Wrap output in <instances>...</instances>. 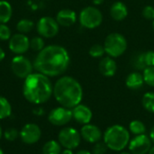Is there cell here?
Wrapping results in <instances>:
<instances>
[{
	"instance_id": "60d3db41",
	"label": "cell",
	"mask_w": 154,
	"mask_h": 154,
	"mask_svg": "<svg viewBox=\"0 0 154 154\" xmlns=\"http://www.w3.org/2000/svg\"><path fill=\"white\" fill-rule=\"evenodd\" d=\"M148 154H154V146H152V148H151V150L149 151Z\"/></svg>"
},
{
	"instance_id": "e575fe53",
	"label": "cell",
	"mask_w": 154,
	"mask_h": 154,
	"mask_svg": "<svg viewBox=\"0 0 154 154\" xmlns=\"http://www.w3.org/2000/svg\"><path fill=\"white\" fill-rule=\"evenodd\" d=\"M33 114L36 115V116H42V115L44 114V112H43V109H42V108L38 107V108H35V109L33 110Z\"/></svg>"
},
{
	"instance_id": "836d02e7",
	"label": "cell",
	"mask_w": 154,
	"mask_h": 154,
	"mask_svg": "<svg viewBox=\"0 0 154 154\" xmlns=\"http://www.w3.org/2000/svg\"><path fill=\"white\" fill-rule=\"evenodd\" d=\"M143 16L147 20H154V7L152 5H145L143 9Z\"/></svg>"
},
{
	"instance_id": "ab89813d",
	"label": "cell",
	"mask_w": 154,
	"mask_h": 154,
	"mask_svg": "<svg viewBox=\"0 0 154 154\" xmlns=\"http://www.w3.org/2000/svg\"><path fill=\"white\" fill-rule=\"evenodd\" d=\"M76 154H92L90 152H88V151H87V150H80V151H79Z\"/></svg>"
},
{
	"instance_id": "f546056e",
	"label": "cell",
	"mask_w": 154,
	"mask_h": 154,
	"mask_svg": "<svg viewBox=\"0 0 154 154\" xmlns=\"http://www.w3.org/2000/svg\"><path fill=\"white\" fill-rule=\"evenodd\" d=\"M12 36L10 28L6 25V23H0V40L6 41L9 40Z\"/></svg>"
},
{
	"instance_id": "ba28073f",
	"label": "cell",
	"mask_w": 154,
	"mask_h": 154,
	"mask_svg": "<svg viewBox=\"0 0 154 154\" xmlns=\"http://www.w3.org/2000/svg\"><path fill=\"white\" fill-rule=\"evenodd\" d=\"M33 69V63L23 55H16L11 60V69L17 78L24 79L32 73Z\"/></svg>"
},
{
	"instance_id": "484cf974",
	"label": "cell",
	"mask_w": 154,
	"mask_h": 154,
	"mask_svg": "<svg viewBox=\"0 0 154 154\" xmlns=\"http://www.w3.org/2000/svg\"><path fill=\"white\" fill-rule=\"evenodd\" d=\"M44 47V40L42 36H36L30 40V49H32L33 51L39 52Z\"/></svg>"
},
{
	"instance_id": "74e56055",
	"label": "cell",
	"mask_w": 154,
	"mask_h": 154,
	"mask_svg": "<svg viewBox=\"0 0 154 154\" xmlns=\"http://www.w3.org/2000/svg\"><path fill=\"white\" fill-rule=\"evenodd\" d=\"M92 2L95 5H100L105 2V0H92Z\"/></svg>"
},
{
	"instance_id": "ac0fdd59",
	"label": "cell",
	"mask_w": 154,
	"mask_h": 154,
	"mask_svg": "<svg viewBox=\"0 0 154 154\" xmlns=\"http://www.w3.org/2000/svg\"><path fill=\"white\" fill-rule=\"evenodd\" d=\"M128 15V9L125 3L121 1L115 2L110 7V16L116 22L125 20Z\"/></svg>"
},
{
	"instance_id": "7bdbcfd3",
	"label": "cell",
	"mask_w": 154,
	"mask_h": 154,
	"mask_svg": "<svg viewBox=\"0 0 154 154\" xmlns=\"http://www.w3.org/2000/svg\"><path fill=\"white\" fill-rule=\"evenodd\" d=\"M120 154H132L130 152H125V151H122Z\"/></svg>"
},
{
	"instance_id": "d590c367",
	"label": "cell",
	"mask_w": 154,
	"mask_h": 154,
	"mask_svg": "<svg viewBox=\"0 0 154 154\" xmlns=\"http://www.w3.org/2000/svg\"><path fill=\"white\" fill-rule=\"evenodd\" d=\"M5 51L0 47V62L5 59Z\"/></svg>"
},
{
	"instance_id": "603a6c76",
	"label": "cell",
	"mask_w": 154,
	"mask_h": 154,
	"mask_svg": "<svg viewBox=\"0 0 154 154\" xmlns=\"http://www.w3.org/2000/svg\"><path fill=\"white\" fill-rule=\"evenodd\" d=\"M12 114V106L9 101L0 96V119H5Z\"/></svg>"
},
{
	"instance_id": "1f68e13d",
	"label": "cell",
	"mask_w": 154,
	"mask_h": 154,
	"mask_svg": "<svg viewBox=\"0 0 154 154\" xmlns=\"http://www.w3.org/2000/svg\"><path fill=\"white\" fill-rule=\"evenodd\" d=\"M3 135H4V137H5V139L6 141H8V142H14V141H15L18 138L19 133L14 128H9V129H7L3 134Z\"/></svg>"
},
{
	"instance_id": "44dd1931",
	"label": "cell",
	"mask_w": 154,
	"mask_h": 154,
	"mask_svg": "<svg viewBox=\"0 0 154 154\" xmlns=\"http://www.w3.org/2000/svg\"><path fill=\"white\" fill-rule=\"evenodd\" d=\"M61 145L59 142L51 140L47 142L42 147V154H60Z\"/></svg>"
},
{
	"instance_id": "ffe728a7",
	"label": "cell",
	"mask_w": 154,
	"mask_h": 154,
	"mask_svg": "<svg viewBox=\"0 0 154 154\" xmlns=\"http://www.w3.org/2000/svg\"><path fill=\"white\" fill-rule=\"evenodd\" d=\"M13 14L12 5L5 0H0V23H6Z\"/></svg>"
},
{
	"instance_id": "f1b7e54d",
	"label": "cell",
	"mask_w": 154,
	"mask_h": 154,
	"mask_svg": "<svg viewBox=\"0 0 154 154\" xmlns=\"http://www.w3.org/2000/svg\"><path fill=\"white\" fill-rule=\"evenodd\" d=\"M133 66L138 69V70H144L146 69V66L143 61V52L137 53L134 56L133 58Z\"/></svg>"
},
{
	"instance_id": "7c38bea8",
	"label": "cell",
	"mask_w": 154,
	"mask_h": 154,
	"mask_svg": "<svg viewBox=\"0 0 154 154\" xmlns=\"http://www.w3.org/2000/svg\"><path fill=\"white\" fill-rule=\"evenodd\" d=\"M9 49L16 55H23L30 49V40L23 33H15L9 39Z\"/></svg>"
},
{
	"instance_id": "5b68a950",
	"label": "cell",
	"mask_w": 154,
	"mask_h": 154,
	"mask_svg": "<svg viewBox=\"0 0 154 154\" xmlns=\"http://www.w3.org/2000/svg\"><path fill=\"white\" fill-rule=\"evenodd\" d=\"M104 48L106 53L109 57L118 58L127 50V40L119 32H112L106 37Z\"/></svg>"
},
{
	"instance_id": "30bf717a",
	"label": "cell",
	"mask_w": 154,
	"mask_h": 154,
	"mask_svg": "<svg viewBox=\"0 0 154 154\" xmlns=\"http://www.w3.org/2000/svg\"><path fill=\"white\" fill-rule=\"evenodd\" d=\"M71 119H73L72 110L64 106H59L52 109L48 116L49 122L56 126L66 125L71 121Z\"/></svg>"
},
{
	"instance_id": "f6af8a7d",
	"label": "cell",
	"mask_w": 154,
	"mask_h": 154,
	"mask_svg": "<svg viewBox=\"0 0 154 154\" xmlns=\"http://www.w3.org/2000/svg\"><path fill=\"white\" fill-rule=\"evenodd\" d=\"M152 29H153L154 31V20H152Z\"/></svg>"
},
{
	"instance_id": "2e32d148",
	"label": "cell",
	"mask_w": 154,
	"mask_h": 154,
	"mask_svg": "<svg viewBox=\"0 0 154 154\" xmlns=\"http://www.w3.org/2000/svg\"><path fill=\"white\" fill-rule=\"evenodd\" d=\"M98 69L103 76L110 78L116 75L117 71V64L114 58H111L109 56L104 57L99 61Z\"/></svg>"
},
{
	"instance_id": "9a60e30c",
	"label": "cell",
	"mask_w": 154,
	"mask_h": 154,
	"mask_svg": "<svg viewBox=\"0 0 154 154\" xmlns=\"http://www.w3.org/2000/svg\"><path fill=\"white\" fill-rule=\"evenodd\" d=\"M71 110H72L73 119L77 123L83 125L90 123L93 114H92L91 109L88 106H87L86 105L79 104V105L76 106L75 107H73Z\"/></svg>"
},
{
	"instance_id": "52a82bcc",
	"label": "cell",
	"mask_w": 154,
	"mask_h": 154,
	"mask_svg": "<svg viewBox=\"0 0 154 154\" xmlns=\"http://www.w3.org/2000/svg\"><path fill=\"white\" fill-rule=\"evenodd\" d=\"M58 142L65 149L74 150L78 148L81 142L80 133L72 127L62 128L58 135Z\"/></svg>"
},
{
	"instance_id": "3957f363",
	"label": "cell",
	"mask_w": 154,
	"mask_h": 154,
	"mask_svg": "<svg viewBox=\"0 0 154 154\" xmlns=\"http://www.w3.org/2000/svg\"><path fill=\"white\" fill-rule=\"evenodd\" d=\"M53 96L61 106L72 109L81 103L83 88L76 79L70 76H63L55 82Z\"/></svg>"
},
{
	"instance_id": "d4e9b609",
	"label": "cell",
	"mask_w": 154,
	"mask_h": 154,
	"mask_svg": "<svg viewBox=\"0 0 154 154\" xmlns=\"http://www.w3.org/2000/svg\"><path fill=\"white\" fill-rule=\"evenodd\" d=\"M142 104L145 110L154 114V92L145 93L143 97Z\"/></svg>"
},
{
	"instance_id": "4fadbf2b",
	"label": "cell",
	"mask_w": 154,
	"mask_h": 154,
	"mask_svg": "<svg viewBox=\"0 0 154 154\" xmlns=\"http://www.w3.org/2000/svg\"><path fill=\"white\" fill-rule=\"evenodd\" d=\"M19 136L23 143L26 144H34L40 141L42 137V130L35 124H27L22 128Z\"/></svg>"
},
{
	"instance_id": "8992f818",
	"label": "cell",
	"mask_w": 154,
	"mask_h": 154,
	"mask_svg": "<svg viewBox=\"0 0 154 154\" xmlns=\"http://www.w3.org/2000/svg\"><path fill=\"white\" fill-rule=\"evenodd\" d=\"M79 21L82 27L86 29H95L101 25L103 14L97 7L87 6L80 11Z\"/></svg>"
},
{
	"instance_id": "8fae6325",
	"label": "cell",
	"mask_w": 154,
	"mask_h": 154,
	"mask_svg": "<svg viewBox=\"0 0 154 154\" xmlns=\"http://www.w3.org/2000/svg\"><path fill=\"white\" fill-rule=\"evenodd\" d=\"M152 142L148 135H136L129 142V152L132 154H148L152 146Z\"/></svg>"
},
{
	"instance_id": "d6a6232c",
	"label": "cell",
	"mask_w": 154,
	"mask_h": 154,
	"mask_svg": "<svg viewBox=\"0 0 154 154\" xmlns=\"http://www.w3.org/2000/svg\"><path fill=\"white\" fill-rule=\"evenodd\" d=\"M107 146L106 143L103 142H97L95 143L93 150H92V154H106L107 151Z\"/></svg>"
},
{
	"instance_id": "7a4b0ae2",
	"label": "cell",
	"mask_w": 154,
	"mask_h": 154,
	"mask_svg": "<svg viewBox=\"0 0 154 154\" xmlns=\"http://www.w3.org/2000/svg\"><path fill=\"white\" fill-rule=\"evenodd\" d=\"M23 94L28 102L41 105L46 103L53 95V86L49 77L39 72H32L24 79Z\"/></svg>"
},
{
	"instance_id": "6da1fadb",
	"label": "cell",
	"mask_w": 154,
	"mask_h": 154,
	"mask_svg": "<svg viewBox=\"0 0 154 154\" xmlns=\"http://www.w3.org/2000/svg\"><path fill=\"white\" fill-rule=\"evenodd\" d=\"M70 57L68 51L60 45H49L38 52L33 68L47 77H57L69 68Z\"/></svg>"
},
{
	"instance_id": "b9f144b4",
	"label": "cell",
	"mask_w": 154,
	"mask_h": 154,
	"mask_svg": "<svg viewBox=\"0 0 154 154\" xmlns=\"http://www.w3.org/2000/svg\"><path fill=\"white\" fill-rule=\"evenodd\" d=\"M3 131H2V128H1V126H0V140H1V138H2V136H3Z\"/></svg>"
},
{
	"instance_id": "cb8c5ba5",
	"label": "cell",
	"mask_w": 154,
	"mask_h": 154,
	"mask_svg": "<svg viewBox=\"0 0 154 154\" xmlns=\"http://www.w3.org/2000/svg\"><path fill=\"white\" fill-rule=\"evenodd\" d=\"M34 27V23L30 19H22L16 24V29L20 33H27L30 32Z\"/></svg>"
},
{
	"instance_id": "5bb4252c",
	"label": "cell",
	"mask_w": 154,
	"mask_h": 154,
	"mask_svg": "<svg viewBox=\"0 0 154 154\" xmlns=\"http://www.w3.org/2000/svg\"><path fill=\"white\" fill-rule=\"evenodd\" d=\"M79 133L81 138L89 143H96L97 142H100L103 137L102 131L97 125L91 124L84 125Z\"/></svg>"
},
{
	"instance_id": "83f0119b",
	"label": "cell",
	"mask_w": 154,
	"mask_h": 154,
	"mask_svg": "<svg viewBox=\"0 0 154 154\" xmlns=\"http://www.w3.org/2000/svg\"><path fill=\"white\" fill-rule=\"evenodd\" d=\"M144 83L150 87L154 88V66L146 68L143 72Z\"/></svg>"
},
{
	"instance_id": "9c48e42d",
	"label": "cell",
	"mask_w": 154,
	"mask_h": 154,
	"mask_svg": "<svg viewBox=\"0 0 154 154\" xmlns=\"http://www.w3.org/2000/svg\"><path fill=\"white\" fill-rule=\"evenodd\" d=\"M36 29L39 35L42 38H52L58 34L60 31V24L56 19L50 16H43L38 21Z\"/></svg>"
},
{
	"instance_id": "7402d4cb",
	"label": "cell",
	"mask_w": 154,
	"mask_h": 154,
	"mask_svg": "<svg viewBox=\"0 0 154 154\" xmlns=\"http://www.w3.org/2000/svg\"><path fill=\"white\" fill-rule=\"evenodd\" d=\"M129 131L134 136L145 134L146 133V126L140 120H134L129 124Z\"/></svg>"
},
{
	"instance_id": "4dcf8cb0",
	"label": "cell",
	"mask_w": 154,
	"mask_h": 154,
	"mask_svg": "<svg viewBox=\"0 0 154 154\" xmlns=\"http://www.w3.org/2000/svg\"><path fill=\"white\" fill-rule=\"evenodd\" d=\"M143 61L146 66L148 67H153L154 66V51H147L143 52Z\"/></svg>"
},
{
	"instance_id": "4316f807",
	"label": "cell",
	"mask_w": 154,
	"mask_h": 154,
	"mask_svg": "<svg viewBox=\"0 0 154 154\" xmlns=\"http://www.w3.org/2000/svg\"><path fill=\"white\" fill-rule=\"evenodd\" d=\"M88 53L92 58H102L104 54L106 53L104 45H101L98 43L92 45L88 51Z\"/></svg>"
},
{
	"instance_id": "ee69618b",
	"label": "cell",
	"mask_w": 154,
	"mask_h": 154,
	"mask_svg": "<svg viewBox=\"0 0 154 154\" xmlns=\"http://www.w3.org/2000/svg\"><path fill=\"white\" fill-rule=\"evenodd\" d=\"M0 154H4V152H3V150L0 148Z\"/></svg>"
},
{
	"instance_id": "e0dca14e",
	"label": "cell",
	"mask_w": 154,
	"mask_h": 154,
	"mask_svg": "<svg viewBox=\"0 0 154 154\" xmlns=\"http://www.w3.org/2000/svg\"><path fill=\"white\" fill-rule=\"evenodd\" d=\"M56 21L60 24V26L63 27H69L73 25L77 21V14L75 11L64 8L58 12L56 16Z\"/></svg>"
},
{
	"instance_id": "277c9868",
	"label": "cell",
	"mask_w": 154,
	"mask_h": 154,
	"mask_svg": "<svg viewBox=\"0 0 154 154\" xmlns=\"http://www.w3.org/2000/svg\"><path fill=\"white\" fill-rule=\"evenodd\" d=\"M103 139L108 149L114 152H122L129 144L130 132L121 125H114L105 131Z\"/></svg>"
},
{
	"instance_id": "f35d334b",
	"label": "cell",
	"mask_w": 154,
	"mask_h": 154,
	"mask_svg": "<svg viewBox=\"0 0 154 154\" xmlns=\"http://www.w3.org/2000/svg\"><path fill=\"white\" fill-rule=\"evenodd\" d=\"M60 154H74L72 150H69V149H65L64 151H61Z\"/></svg>"
},
{
	"instance_id": "8d00e7d4",
	"label": "cell",
	"mask_w": 154,
	"mask_h": 154,
	"mask_svg": "<svg viewBox=\"0 0 154 154\" xmlns=\"http://www.w3.org/2000/svg\"><path fill=\"white\" fill-rule=\"evenodd\" d=\"M149 137L151 138L152 142L154 143V125L152 127V129H151V131H150V135H149Z\"/></svg>"
},
{
	"instance_id": "d6986e66",
	"label": "cell",
	"mask_w": 154,
	"mask_h": 154,
	"mask_svg": "<svg viewBox=\"0 0 154 154\" xmlns=\"http://www.w3.org/2000/svg\"><path fill=\"white\" fill-rule=\"evenodd\" d=\"M144 84V79H143V76L142 73H140L139 71H134L131 72L126 79H125V85L129 89L132 90H138L140 89Z\"/></svg>"
}]
</instances>
